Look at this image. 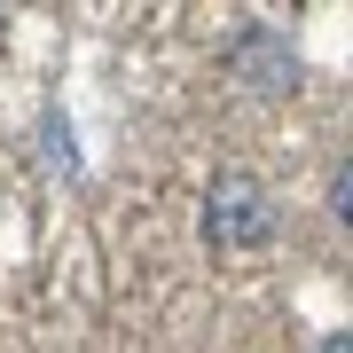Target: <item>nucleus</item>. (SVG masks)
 Wrapping results in <instances>:
<instances>
[{
	"label": "nucleus",
	"mask_w": 353,
	"mask_h": 353,
	"mask_svg": "<svg viewBox=\"0 0 353 353\" xmlns=\"http://www.w3.org/2000/svg\"><path fill=\"white\" fill-rule=\"evenodd\" d=\"M330 204H338V220L353 212V173H345V165H338V181H330Z\"/></svg>",
	"instance_id": "obj_3"
},
{
	"label": "nucleus",
	"mask_w": 353,
	"mask_h": 353,
	"mask_svg": "<svg viewBox=\"0 0 353 353\" xmlns=\"http://www.w3.org/2000/svg\"><path fill=\"white\" fill-rule=\"evenodd\" d=\"M236 71H252V87H290V55L275 48V39H243V48H236Z\"/></svg>",
	"instance_id": "obj_2"
},
{
	"label": "nucleus",
	"mask_w": 353,
	"mask_h": 353,
	"mask_svg": "<svg viewBox=\"0 0 353 353\" xmlns=\"http://www.w3.org/2000/svg\"><path fill=\"white\" fill-rule=\"evenodd\" d=\"M204 236L220 243V252H259L267 236H275V204L252 173H220L212 181V204H204Z\"/></svg>",
	"instance_id": "obj_1"
},
{
	"label": "nucleus",
	"mask_w": 353,
	"mask_h": 353,
	"mask_svg": "<svg viewBox=\"0 0 353 353\" xmlns=\"http://www.w3.org/2000/svg\"><path fill=\"white\" fill-rule=\"evenodd\" d=\"M314 353H353V338H345V330H330V338H322Z\"/></svg>",
	"instance_id": "obj_4"
}]
</instances>
